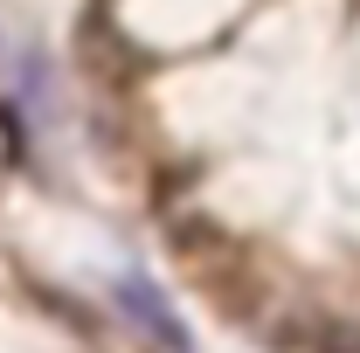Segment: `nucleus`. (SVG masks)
I'll return each instance as SVG.
<instances>
[{
	"label": "nucleus",
	"instance_id": "f257e3e1",
	"mask_svg": "<svg viewBox=\"0 0 360 353\" xmlns=\"http://www.w3.org/2000/svg\"><path fill=\"white\" fill-rule=\"evenodd\" d=\"M118 312H125V319H132V326H139V333H146L160 353H194L187 326L174 319V305H167V298H160L146 277H118Z\"/></svg>",
	"mask_w": 360,
	"mask_h": 353
},
{
	"label": "nucleus",
	"instance_id": "f03ea898",
	"mask_svg": "<svg viewBox=\"0 0 360 353\" xmlns=\"http://www.w3.org/2000/svg\"><path fill=\"white\" fill-rule=\"evenodd\" d=\"M319 353H360V326H347V319H333V326L319 333Z\"/></svg>",
	"mask_w": 360,
	"mask_h": 353
}]
</instances>
